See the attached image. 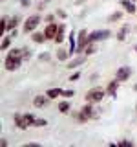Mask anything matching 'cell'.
Returning <instances> with one entry per match:
<instances>
[{
  "label": "cell",
  "mask_w": 137,
  "mask_h": 147,
  "mask_svg": "<svg viewBox=\"0 0 137 147\" xmlns=\"http://www.w3.org/2000/svg\"><path fill=\"white\" fill-rule=\"evenodd\" d=\"M104 98V92L102 90H99V88H91L88 90V94H86V101L91 105H95V103H100Z\"/></svg>",
  "instance_id": "1"
},
{
  "label": "cell",
  "mask_w": 137,
  "mask_h": 147,
  "mask_svg": "<svg viewBox=\"0 0 137 147\" xmlns=\"http://www.w3.org/2000/svg\"><path fill=\"white\" fill-rule=\"evenodd\" d=\"M112 37V33H110L108 30H102V31H93V33L88 35V40L90 42H100V40H106Z\"/></svg>",
  "instance_id": "2"
},
{
  "label": "cell",
  "mask_w": 137,
  "mask_h": 147,
  "mask_svg": "<svg viewBox=\"0 0 137 147\" xmlns=\"http://www.w3.org/2000/svg\"><path fill=\"white\" fill-rule=\"evenodd\" d=\"M39 24H40V15H31L29 18H26V22H24V31L26 33H31Z\"/></svg>",
  "instance_id": "3"
},
{
  "label": "cell",
  "mask_w": 137,
  "mask_h": 147,
  "mask_svg": "<svg viewBox=\"0 0 137 147\" xmlns=\"http://www.w3.org/2000/svg\"><path fill=\"white\" fill-rule=\"evenodd\" d=\"M90 44V40H88V31L86 30H80L79 31V40H77V52H84L86 50V46Z\"/></svg>",
  "instance_id": "4"
},
{
  "label": "cell",
  "mask_w": 137,
  "mask_h": 147,
  "mask_svg": "<svg viewBox=\"0 0 137 147\" xmlns=\"http://www.w3.org/2000/svg\"><path fill=\"white\" fill-rule=\"evenodd\" d=\"M20 64H22V59H20V57H6L4 66H6L7 72H13V70H17Z\"/></svg>",
  "instance_id": "5"
},
{
  "label": "cell",
  "mask_w": 137,
  "mask_h": 147,
  "mask_svg": "<svg viewBox=\"0 0 137 147\" xmlns=\"http://www.w3.org/2000/svg\"><path fill=\"white\" fill-rule=\"evenodd\" d=\"M130 76H132V68L130 66H121L117 70V74H115V79H119V81H128V79H130Z\"/></svg>",
  "instance_id": "6"
},
{
  "label": "cell",
  "mask_w": 137,
  "mask_h": 147,
  "mask_svg": "<svg viewBox=\"0 0 137 147\" xmlns=\"http://www.w3.org/2000/svg\"><path fill=\"white\" fill-rule=\"evenodd\" d=\"M57 31H59V24H55V22H49L48 28L44 30V33H46V37H48V39L55 40V37H57Z\"/></svg>",
  "instance_id": "7"
},
{
  "label": "cell",
  "mask_w": 137,
  "mask_h": 147,
  "mask_svg": "<svg viewBox=\"0 0 137 147\" xmlns=\"http://www.w3.org/2000/svg\"><path fill=\"white\" fill-rule=\"evenodd\" d=\"M13 119H15V125L18 127V129H22V131H26L27 127V123H26V119H24V114H15V116H13Z\"/></svg>",
  "instance_id": "8"
},
{
  "label": "cell",
  "mask_w": 137,
  "mask_h": 147,
  "mask_svg": "<svg viewBox=\"0 0 137 147\" xmlns=\"http://www.w3.org/2000/svg\"><path fill=\"white\" fill-rule=\"evenodd\" d=\"M80 112H82V114H84V116H86V118H88V119H90V118H95V116H97V114H95V112H93V109H91V103H86V105H84V107H82V109H80Z\"/></svg>",
  "instance_id": "9"
},
{
  "label": "cell",
  "mask_w": 137,
  "mask_h": 147,
  "mask_svg": "<svg viewBox=\"0 0 137 147\" xmlns=\"http://www.w3.org/2000/svg\"><path fill=\"white\" fill-rule=\"evenodd\" d=\"M119 83H121L119 79H113V81H110V83H108V88H106V92H108L110 96H113V98H115V92H117Z\"/></svg>",
  "instance_id": "10"
},
{
  "label": "cell",
  "mask_w": 137,
  "mask_h": 147,
  "mask_svg": "<svg viewBox=\"0 0 137 147\" xmlns=\"http://www.w3.org/2000/svg\"><path fill=\"white\" fill-rule=\"evenodd\" d=\"M64 35H66V26L64 24H59V31H57V37H55V42L61 44L64 40Z\"/></svg>",
  "instance_id": "11"
},
{
  "label": "cell",
  "mask_w": 137,
  "mask_h": 147,
  "mask_svg": "<svg viewBox=\"0 0 137 147\" xmlns=\"http://www.w3.org/2000/svg\"><path fill=\"white\" fill-rule=\"evenodd\" d=\"M46 101H48V96H35L33 105L37 109H40V107H46Z\"/></svg>",
  "instance_id": "12"
},
{
  "label": "cell",
  "mask_w": 137,
  "mask_h": 147,
  "mask_svg": "<svg viewBox=\"0 0 137 147\" xmlns=\"http://www.w3.org/2000/svg\"><path fill=\"white\" fill-rule=\"evenodd\" d=\"M121 6L124 7L128 13H135V11H137L135 6H134V2H130V0H121Z\"/></svg>",
  "instance_id": "13"
},
{
  "label": "cell",
  "mask_w": 137,
  "mask_h": 147,
  "mask_svg": "<svg viewBox=\"0 0 137 147\" xmlns=\"http://www.w3.org/2000/svg\"><path fill=\"white\" fill-rule=\"evenodd\" d=\"M68 52H70V55H73L77 52V40H75V35L73 33H70V50Z\"/></svg>",
  "instance_id": "14"
},
{
  "label": "cell",
  "mask_w": 137,
  "mask_h": 147,
  "mask_svg": "<svg viewBox=\"0 0 137 147\" xmlns=\"http://www.w3.org/2000/svg\"><path fill=\"white\" fill-rule=\"evenodd\" d=\"M128 31H130V28H128V26H122V28H121V30H119V33H117V39H119V40H121V42H122V40H124V39H126V35H128Z\"/></svg>",
  "instance_id": "15"
},
{
  "label": "cell",
  "mask_w": 137,
  "mask_h": 147,
  "mask_svg": "<svg viewBox=\"0 0 137 147\" xmlns=\"http://www.w3.org/2000/svg\"><path fill=\"white\" fill-rule=\"evenodd\" d=\"M61 94H62V90H61V88H49V90H48V94H46V96H48L49 99H55V98H59Z\"/></svg>",
  "instance_id": "16"
},
{
  "label": "cell",
  "mask_w": 137,
  "mask_h": 147,
  "mask_svg": "<svg viewBox=\"0 0 137 147\" xmlns=\"http://www.w3.org/2000/svg\"><path fill=\"white\" fill-rule=\"evenodd\" d=\"M7 57H20V59H24V52L18 50V48H13V50H9Z\"/></svg>",
  "instance_id": "17"
},
{
  "label": "cell",
  "mask_w": 137,
  "mask_h": 147,
  "mask_svg": "<svg viewBox=\"0 0 137 147\" xmlns=\"http://www.w3.org/2000/svg\"><path fill=\"white\" fill-rule=\"evenodd\" d=\"M68 57H70V52H68V50L61 48V50H59V52H57V59H59V61H66Z\"/></svg>",
  "instance_id": "18"
},
{
  "label": "cell",
  "mask_w": 137,
  "mask_h": 147,
  "mask_svg": "<svg viewBox=\"0 0 137 147\" xmlns=\"http://www.w3.org/2000/svg\"><path fill=\"white\" fill-rule=\"evenodd\" d=\"M31 39H33V42H40V44H42L48 37H46V33H33V35H31Z\"/></svg>",
  "instance_id": "19"
},
{
  "label": "cell",
  "mask_w": 137,
  "mask_h": 147,
  "mask_svg": "<svg viewBox=\"0 0 137 147\" xmlns=\"http://www.w3.org/2000/svg\"><path fill=\"white\" fill-rule=\"evenodd\" d=\"M84 61H86V55H84V57H77V59H73V61H70V68L80 66V64H84Z\"/></svg>",
  "instance_id": "20"
},
{
  "label": "cell",
  "mask_w": 137,
  "mask_h": 147,
  "mask_svg": "<svg viewBox=\"0 0 137 147\" xmlns=\"http://www.w3.org/2000/svg\"><path fill=\"white\" fill-rule=\"evenodd\" d=\"M18 20H20V18H18L17 15L13 17V18H9V20H7V30H15L17 24H18Z\"/></svg>",
  "instance_id": "21"
},
{
  "label": "cell",
  "mask_w": 137,
  "mask_h": 147,
  "mask_svg": "<svg viewBox=\"0 0 137 147\" xmlns=\"http://www.w3.org/2000/svg\"><path fill=\"white\" fill-rule=\"evenodd\" d=\"M95 52H97V44L90 42L88 46H86V50H84V55H91V53H95Z\"/></svg>",
  "instance_id": "22"
},
{
  "label": "cell",
  "mask_w": 137,
  "mask_h": 147,
  "mask_svg": "<svg viewBox=\"0 0 137 147\" xmlns=\"http://www.w3.org/2000/svg\"><path fill=\"white\" fill-rule=\"evenodd\" d=\"M70 101H61V103H59V110H61V112H70Z\"/></svg>",
  "instance_id": "23"
},
{
  "label": "cell",
  "mask_w": 137,
  "mask_h": 147,
  "mask_svg": "<svg viewBox=\"0 0 137 147\" xmlns=\"http://www.w3.org/2000/svg\"><path fill=\"white\" fill-rule=\"evenodd\" d=\"M9 46H11V37H6V39L2 40V44H0V48H2V50H7Z\"/></svg>",
  "instance_id": "24"
},
{
  "label": "cell",
  "mask_w": 137,
  "mask_h": 147,
  "mask_svg": "<svg viewBox=\"0 0 137 147\" xmlns=\"http://www.w3.org/2000/svg\"><path fill=\"white\" fill-rule=\"evenodd\" d=\"M121 18H122V13H121V11H115L112 17L108 18V20H110V22H115V20H121Z\"/></svg>",
  "instance_id": "25"
},
{
  "label": "cell",
  "mask_w": 137,
  "mask_h": 147,
  "mask_svg": "<svg viewBox=\"0 0 137 147\" xmlns=\"http://www.w3.org/2000/svg\"><path fill=\"white\" fill-rule=\"evenodd\" d=\"M24 119H26V123H27V125H33V121H35V116H33V114H24Z\"/></svg>",
  "instance_id": "26"
},
{
  "label": "cell",
  "mask_w": 137,
  "mask_h": 147,
  "mask_svg": "<svg viewBox=\"0 0 137 147\" xmlns=\"http://www.w3.org/2000/svg\"><path fill=\"white\" fill-rule=\"evenodd\" d=\"M6 30H7V20H6V18H2V20H0V33H4Z\"/></svg>",
  "instance_id": "27"
},
{
  "label": "cell",
  "mask_w": 137,
  "mask_h": 147,
  "mask_svg": "<svg viewBox=\"0 0 137 147\" xmlns=\"http://www.w3.org/2000/svg\"><path fill=\"white\" fill-rule=\"evenodd\" d=\"M75 119H77V121H79V123H82V121H86V119H88V118H86V116H84V114H82V112H77V114H75Z\"/></svg>",
  "instance_id": "28"
},
{
  "label": "cell",
  "mask_w": 137,
  "mask_h": 147,
  "mask_svg": "<svg viewBox=\"0 0 137 147\" xmlns=\"http://www.w3.org/2000/svg\"><path fill=\"white\" fill-rule=\"evenodd\" d=\"M33 125H35V127H44V125H46V119H35Z\"/></svg>",
  "instance_id": "29"
},
{
  "label": "cell",
  "mask_w": 137,
  "mask_h": 147,
  "mask_svg": "<svg viewBox=\"0 0 137 147\" xmlns=\"http://www.w3.org/2000/svg\"><path fill=\"white\" fill-rule=\"evenodd\" d=\"M62 96H64V98H71V96H73V90H62Z\"/></svg>",
  "instance_id": "30"
},
{
  "label": "cell",
  "mask_w": 137,
  "mask_h": 147,
  "mask_svg": "<svg viewBox=\"0 0 137 147\" xmlns=\"http://www.w3.org/2000/svg\"><path fill=\"white\" fill-rule=\"evenodd\" d=\"M39 59H40V61H49V53H42V55H39Z\"/></svg>",
  "instance_id": "31"
},
{
  "label": "cell",
  "mask_w": 137,
  "mask_h": 147,
  "mask_svg": "<svg viewBox=\"0 0 137 147\" xmlns=\"http://www.w3.org/2000/svg\"><path fill=\"white\" fill-rule=\"evenodd\" d=\"M22 52H24V59H27V57H29V55H31V50H22Z\"/></svg>",
  "instance_id": "32"
},
{
  "label": "cell",
  "mask_w": 137,
  "mask_h": 147,
  "mask_svg": "<svg viewBox=\"0 0 137 147\" xmlns=\"http://www.w3.org/2000/svg\"><path fill=\"white\" fill-rule=\"evenodd\" d=\"M79 77H80V74H79V72H77V74H73V76L70 77V79H71V81H77V79H79Z\"/></svg>",
  "instance_id": "33"
},
{
  "label": "cell",
  "mask_w": 137,
  "mask_h": 147,
  "mask_svg": "<svg viewBox=\"0 0 137 147\" xmlns=\"http://www.w3.org/2000/svg\"><path fill=\"white\" fill-rule=\"evenodd\" d=\"M57 15H59V17H62V18H66V17H68V15H66V13H64V11H62V9H59V11H57Z\"/></svg>",
  "instance_id": "34"
},
{
  "label": "cell",
  "mask_w": 137,
  "mask_h": 147,
  "mask_svg": "<svg viewBox=\"0 0 137 147\" xmlns=\"http://www.w3.org/2000/svg\"><path fill=\"white\" fill-rule=\"evenodd\" d=\"M20 4H22V6H26V7H27V6L31 4V0H20Z\"/></svg>",
  "instance_id": "35"
},
{
  "label": "cell",
  "mask_w": 137,
  "mask_h": 147,
  "mask_svg": "<svg viewBox=\"0 0 137 147\" xmlns=\"http://www.w3.org/2000/svg\"><path fill=\"white\" fill-rule=\"evenodd\" d=\"M121 145H128V147H130V145H132V142H130V140H122V142H121Z\"/></svg>",
  "instance_id": "36"
},
{
  "label": "cell",
  "mask_w": 137,
  "mask_h": 147,
  "mask_svg": "<svg viewBox=\"0 0 137 147\" xmlns=\"http://www.w3.org/2000/svg\"><path fill=\"white\" fill-rule=\"evenodd\" d=\"M134 90H137V85H135V86H134Z\"/></svg>",
  "instance_id": "37"
},
{
  "label": "cell",
  "mask_w": 137,
  "mask_h": 147,
  "mask_svg": "<svg viewBox=\"0 0 137 147\" xmlns=\"http://www.w3.org/2000/svg\"><path fill=\"white\" fill-rule=\"evenodd\" d=\"M135 52H137V46H135Z\"/></svg>",
  "instance_id": "38"
}]
</instances>
